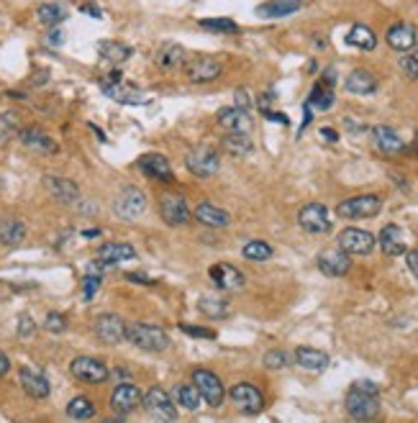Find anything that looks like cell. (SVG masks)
Wrapping results in <instances>:
<instances>
[{
  "mask_svg": "<svg viewBox=\"0 0 418 423\" xmlns=\"http://www.w3.org/2000/svg\"><path fill=\"white\" fill-rule=\"evenodd\" d=\"M126 342L144 351H164L170 346V336L164 328L152 324H126Z\"/></svg>",
  "mask_w": 418,
  "mask_h": 423,
  "instance_id": "obj_1",
  "label": "cell"
},
{
  "mask_svg": "<svg viewBox=\"0 0 418 423\" xmlns=\"http://www.w3.org/2000/svg\"><path fill=\"white\" fill-rule=\"evenodd\" d=\"M346 413L357 421H372L380 413V397L377 393H367L352 385V390L346 393Z\"/></svg>",
  "mask_w": 418,
  "mask_h": 423,
  "instance_id": "obj_2",
  "label": "cell"
},
{
  "mask_svg": "<svg viewBox=\"0 0 418 423\" xmlns=\"http://www.w3.org/2000/svg\"><path fill=\"white\" fill-rule=\"evenodd\" d=\"M141 405L149 413V418L155 421H177V408H175V400L162 387H152L146 390V395H141Z\"/></svg>",
  "mask_w": 418,
  "mask_h": 423,
  "instance_id": "obj_3",
  "label": "cell"
},
{
  "mask_svg": "<svg viewBox=\"0 0 418 423\" xmlns=\"http://www.w3.org/2000/svg\"><path fill=\"white\" fill-rule=\"evenodd\" d=\"M185 75L190 82H213L219 80L223 72V64L210 55H195L190 59H185Z\"/></svg>",
  "mask_w": 418,
  "mask_h": 423,
  "instance_id": "obj_4",
  "label": "cell"
},
{
  "mask_svg": "<svg viewBox=\"0 0 418 423\" xmlns=\"http://www.w3.org/2000/svg\"><path fill=\"white\" fill-rule=\"evenodd\" d=\"M382 210V200L377 195H355L346 198L337 206V213L341 218H372Z\"/></svg>",
  "mask_w": 418,
  "mask_h": 423,
  "instance_id": "obj_5",
  "label": "cell"
},
{
  "mask_svg": "<svg viewBox=\"0 0 418 423\" xmlns=\"http://www.w3.org/2000/svg\"><path fill=\"white\" fill-rule=\"evenodd\" d=\"M192 385L198 387L200 397H203L210 408H219V405L223 403V395H226L223 382H221L219 375H213L210 369H195V372H192Z\"/></svg>",
  "mask_w": 418,
  "mask_h": 423,
  "instance_id": "obj_6",
  "label": "cell"
},
{
  "mask_svg": "<svg viewBox=\"0 0 418 423\" xmlns=\"http://www.w3.org/2000/svg\"><path fill=\"white\" fill-rule=\"evenodd\" d=\"M185 164H188V170H190L195 177H213V175L221 170L219 152L210 149V146H198V149H192V152L188 154Z\"/></svg>",
  "mask_w": 418,
  "mask_h": 423,
  "instance_id": "obj_7",
  "label": "cell"
},
{
  "mask_svg": "<svg viewBox=\"0 0 418 423\" xmlns=\"http://www.w3.org/2000/svg\"><path fill=\"white\" fill-rule=\"evenodd\" d=\"M70 372L80 382H90V385H100V382H106L110 377L108 367L100 360H95V357H77V360H72Z\"/></svg>",
  "mask_w": 418,
  "mask_h": 423,
  "instance_id": "obj_8",
  "label": "cell"
},
{
  "mask_svg": "<svg viewBox=\"0 0 418 423\" xmlns=\"http://www.w3.org/2000/svg\"><path fill=\"white\" fill-rule=\"evenodd\" d=\"M298 224L308 234H326V231H331L328 208L324 203H308V206H303L298 210Z\"/></svg>",
  "mask_w": 418,
  "mask_h": 423,
  "instance_id": "obj_9",
  "label": "cell"
},
{
  "mask_svg": "<svg viewBox=\"0 0 418 423\" xmlns=\"http://www.w3.org/2000/svg\"><path fill=\"white\" fill-rule=\"evenodd\" d=\"M228 397H231V403L237 405L239 411L246 415H255L264 408L262 393H259L255 385H249V382H239V385H234L231 390H228Z\"/></svg>",
  "mask_w": 418,
  "mask_h": 423,
  "instance_id": "obj_10",
  "label": "cell"
},
{
  "mask_svg": "<svg viewBox=\"0 0 418 423\" xmlns=\"http://www.w3.org/2000/svg\"><path fill=\"white\" fill-rule=\"evenodd\" d=\"M375 239L370 231H362V228H344L341 234H339V246L344 249L349 257L355 254V257H364V254H370L375 249Z\"/></svg>",
  "mask_w": 418,
  "mask_h": 423,
  "instance_id": "obj_11",
  "label": "cell"
},
{
  "mask_svg": "<svg viewBox=\"0 0 418 423\" xmlns=\"http://www.w3.org/2000/svg\"><path fill=\"white\" fill-rule=\"evenodd\" d=\"M159 216L167 226H182L190 221V208L185 203L182 195L177 193H167L159 198Z\"/></svg>",
  "mask_w": 418,
  "mask_h": 423,
  "instance_id": "obj_12",
  "label": "cell"
},
{
  "mask_svg": "<svg viewBox=\"0 0 418 423\" xmlns=\"http://www.w3.org/2000/svg\"><path fill=\"white\" fill-rule=\"evenodd\" d=\"M95 336L108 346L126 342V324L116 313H103L95 318Z\"/></svg>",
  "mask_w": 418,
  "mask_h": 423,
  "instance_id": "obj_13",
  "label": "cell"
},
{
  "mask_svg": "<svg viewBox=\"0 0 418 423\" xmlns=\"http://www.w3.org/2000/svg\"><path fill=\"white\" fill-rule=\"evenodd\" d=\"M100 88H103V92H106L110 100H116V103H128V106H141V103H146V100L141 98V92L123 85L121 72H110L106 80L100 82Z\"/></svg>",
  "mask_w": 418,
  "mask_h": 423,
  "instance_id": "obj_14",
  "label": "cell"
},
{
  "mask_svg": "<svg viewBox=\"0 0 418 423\" xmlns=\"http://www.w3.org/2000/svg\"><path fill=\"white\" fill-rule=\"evenodd\" d=\"M139 405H141V393H139V387L131 385V382H121V385H116V390L110 393V408H113L119 415L134 413Z\"/></svg>",
  "mask_w": 418,
  "mask_h": 423,
  "instance_id": "obj_15",
  "label": "cell"
},
{
  "mask_svg": "<svg viewBox=\"0 0 418 423\" xmlns=\"http://www.w3.org/2000/svg\"><path fill=\"white\" fill-rule=\"evenodd\" d=\"M146 208V195L139 188H126L116 198V213H119L123 221H134L144 213Z\"/></svg>",
  "mask_w": 418,
  "mask_h": 423,
  "instance_id": "obj_16",
  "label": "cell"
},
{
  "mask_svg": "<svg viewBox=\"0 0 418 423\" xmlns=\"http://www.w3.org/2000/svg\"><path fill=\"white\" fill-rule=\"evenodd\" d=\"M319 270L328 277H341L346 272L352 270V259H349V254L337 246V249H324L319 254Z\"/></svg>",
  "mask_w": 418,
  "mask_h": 423,
  "instance_id": "obj_17",
  "label": "cell"
},
{
  "mask_svg": "<svg viewBox=\"0 0 418 423\" xmlns=\"http://www.w3.org/2000/svg\"><path fill=\"white\" fill-rule=\"evenodd\" d=\"M377 244H380V249L388 257H400V254L408 252V234L400 226L388 224L380 231V236H377Z\"/></svg>",
  "mask_w": 418,
  "mask_h": 423,
  "instance_id": "obj_18",
  "label": "cell"
},
{
  "mask_svg": "<svg viewBox=\"0 0 418 423\" xmlns=\"http://www.w3.org/2000/svg\"><path fill=\"white\" fill-rule=\"evenodd\" d=\"M137 164H139V170L144 172L149 180L175 182L172 167H170L167 157H162V154H141Z\"/></svg>",
  "mask_w": 418,
  "mask_h": 423,
  "instance_id": "obj_19",
  "label": "cell"
},
{
  "mask_svg": "<svg viewBox=\"0 0 418 423\" xmlns=\"http://www.w3.org/2000/svg\"><path fill=\"white\" fill-rule=\"evenodd\" d=\"M210 279H213V285L219 290H226V293H234V290H241L244 288V275L237 270V267H231L226 262H221V264H213L208 270Z\"/></svg>",
  "mask_w": 418,
  "mask_h": 423,
  "instance_id": "obj_20",
  "label": "cell"
},
{
  "mask_svg": "<svg viewBox=\"0 0 418 423\" xmlns=\"http://www.w3.org/2000/svg\"><path fill=\"white\" fill-rule=\"evenodd\" d=\"M44 188L59 203H77L80 198V188L67 177H57V175H44Z\"/></svg>",
  "mask_w": 418,
  "mask_h": 423,
  "instance_id": "obj_21",
  "label": "cell"
},
{
  "mask_svg": "<svg viewBox=\"0 0 418 423\" xmlns=\"http://www.w3.org/2000/svg\"><path fill=\"white\" fill-rule=\"evenodd\" d=\"M385 41L395 49V52H410L416 46V26L413 23H406V21H398L388 28L385 34Z\"/></svg>",
  "mask_w": 418,
  "mask_h": 423,
  "instance_id": "obj_22",
  "label": "cell"
},
{
  "mask_svg": "<svg viewBox=\"0 0 418 423\" xmlns=\"http://www.w3.org/2000/svg\"><path fill=\"white\" fill-rule=\"evenodd\" d=\"M19 380H21V387H23V393H26V395H31V397H37V400H41V397H49V393H52V387H49V380H46L41 372H37V369L21 367Z\"/></svg>",
  "mask_w": 418,
  "mask_h": 423,
  "instance_id": "obj_23",
  "label": "cell"
},
{
  "mask_svg": "<svg viewBox=\"0 0 418 423\" xmlns=\"http://www.w3.org/2000/svg\"><path fill=\"white\" fill-rule=\"evenodd\" d=\"M137 257V249L126 242H106L98 246V259L106 264H119V262H128Z\"/></svg>",
  "mask_w": 418,
  "mask_h": 423,
  "instance_id": "obj_24",
  "label": "cell"
},
{
  "mask_svg": "<svg viewBox=\"0 0 418 423\" xmlns=\"http://www.w3.org/2000/svg\"><path fill=\"white\" fill-rule=\"evenodd\" d=\"M372 139L375 146L380 149L382 154H400L406 152V141L400 139L390 126H375L372 128Z\"/></svg>",
  "mask_w": 418,
  "mask_h": 423,
  "instance_id": "obj_25",
  "label": "cell"
},
{
  "mask_svg": "<svg viewBox=\"0 0 418 423\" xmlns=\"http://www.w3.org/2000/svg\"><path fill=\"white\" fill-rule=\"evenodd\" d=\"M195 218H198V224L210 226V228H226L231 224V216H228L223 208L213 206V203H200L195 208Z\"/></svg>",
  "mask_w": 418,
  "mask_h": 423,
  "instance_id": "obj_26",
  "label": "cell"
},
{
  "mask_svg": "<svg viewBox=\"0 0 418 423\" xmlns=\"http://www.w3.org/2000/svg\"><path fill=\"white\" fill-rule=\"evenodd\" d=\"M300 6H303L300 0H267L257 8V16L259 19H285L300 10Z\"/></svg>",
  "mask_w": 418,
  "mask_h": 423,
  "instance_id": "obj_27",
  "label": "cell"
},
{
  "mask_svg": "<svg viewBox=\"0 0 418 423\" xmlns=\"http://www.w3.org/2000/svg\"><path fill=\"white\" fill-rule=\"evenodd\" d=\"M21 141H23V146L34 149V152H41V154L57 152V141L49 134H44L41 128H23L21 131Z\"/></svg>",
  "mask_w": 418,
  "mask_h": 423,
  "instance_id": "obj_28",
  "label": "cell"
},
{
  "mask_svg": "<svg viewBox=\"0 0 418 423\" xmlns=\"http://www.w3.org/2000/svg\"><path fill=\"white\" fill-rule=\"evenodd\" d=\"M219 126H223L226 131H246V128L252 126L249 110L239 108V106L219 110Z\"/></svg>",
  "mask_w": 418,
  "mask_h": 423,
  "instance_id": "obj_29",
  "label": "cell"
},
{
  "mask_svg": "<svg viewBox=\"0 0 418 423\" xmlns=\"http://www.w3.org/2000/svg\"><path fill=\"white\" fill-rule=\"evenodd\" d=\"M344 85L346 90L355 92V95H370V92L377 90V77L367 70H355V72H349Z\"/></svg>",
  "mask_w": 418,
  "mask_h": 423,
  "instance_id": "obj_30",
  "label": "cell"
},
{
  "mask_svg": "<svg viewBox=\"0 0 418 423\" xmlns=\"http://www.w3.org/2000/svg\"><path fill=\"white\" fill-rule=\"evenodd\" d=\"M221 146H223V152L231 154V157H246V154L255 149V144H252V139H249L246 131H228V134L223 136Z\"/></svg>",
  "mask_w": 418,
  "mask_h": 423,
  "instance_id": "obj_31",
  "label": "cell"
},
{
  "mask_svg": "<svg viewBox=\"0 0 418 423\" xmlns=\"http://www.w3.org/2000/svg\"><path fill=\"white\" fill-rule=\"evenodd\" d=\"M295 362H298L303 369H310V372H319V369L328 367V354L321 349H310V346H300L295 349Z\"/></svg>",
  "mask_w": 418,
  "mask_h": 423,
  "instance_id": "obj_32",
  "label": "cell"
},
{
  "mask_svg": "<svg viewBox=\"0 0 418 423\" xmlns=\"http://www.w3.org/2000/svg\"><path fill=\"white\" fill-rule=\"evenodd\" d=\"M26 239V226L19 218H3L0 221V244L3 246H19Z\"/></svg>",
  "mask_w": 418,
  "mask_h": 423,
  "instance_id": "obj_33",
  "label": "cell"
},
{
  "mask_svg": "<svg viewBox=\"0 0 418 423\" xmlns=\"http://www.w3.org/2000/svg\"><path fill=\"white\" fill-rule=\"evenodd\" d=\"M346 44L357 46V49H362V52H372L375 46H377V37H375V31L370 26L357 23V26H352V31L346 34Z\"/></svg>",
  "mask_w": 418,
  "mask_h": 423,
  "instance_id": "obj_34",
  "label": "cell"
},
{
  "mask_svg": "<svg viewBox=\"0 0 418 423\" xmlns=\"http://www.w3.org/2000/svg\"><path fill=\"white\" fill-rule=\"evenodd\" d=\"M98 55L110 64H123L134 52H131V46L121 44V41H100Z\"/></svg>",
  "mask_w": 418,
  "mask_h": 423,
  "instance_id": "obj_35",
  "label": "cell"
},
{
  "mask_svg": "<svg viewBox=\"0 0 418 423\" xmlns=\"http://www.w3.org/2000/svg\"><path fill=\"white\" fill-rule=\"evenodd\" d=\"M155 62L162 67V70H175V67H180L185 64V49L180 44H164L159 52H157Z\"/></svg>",
  "mask_w": 418,
  "mask_h": 423,
  "instance_id": "obj_36",
  "label": "cell"
},
{
  "mask_svg": "<svg viewBox=\"0 0 418 423\" xmlns=\"http://www.w3.org/2000/svg\"><path fill=\"white\" fill-rule=\"evenodd\" d=\"M308 106L310 108H319V110H328L334 106V90H331V85L321 80L313 85V90L308 95Z\"/></svg>",
  "mask_w": 418,
  "mask_h": 423,
  "instance_id": "obj_37",
  "label": "cell"
},
{
  "mask_svg": "<svg viewBox=\"0 0 418 423\" xmlns=\"http://www.w3.org/2000/svg\"><path fill=\"white\" fill-rule=\"evenodd\" d=\"M200 393L195 385H188V382H182V385L175 387V403L182 405L185 411H198L200 408Z\"/></svg>",
  "mask_w": 418,
  "mask_h": 423,
  "instance_id": "obj_38",
  "label": "cell"
},
{
  "mask_svg": "<svg viewBox=\"0 0 418 423\" xmlns=\"http://www.w3.org/2000/svg\"><path fill=\"white\" fill-rule=\"evenodd\" d=\"M37 16H39V23L54 28L67 19V10H64V6H59V3H44V6H39Z\"/></svg>",
  "mask_w": 418,
  "mask_h": 423,
  "instance_id": "obj_39",
  "label": "cell"
},
{
  "mask_svg": "<svg viewBox=\"0 0 418 423\" xmlns=\"http://www.w3.org/2000/svg\"><path fill=\"white\" fill-rule=\"evenodd\" d=\"M67 415L74 418V421H88V418L95 415V405H92L90 397L77 395L74 400H70V405H67Z\"/></svg>",
  "mask_w": 418,
  "mask_h": 423,
  "instance_id": "obj_40",
  "label": "cell"
},
{
  "mask_svg": "<svg viewBox=\"0 0 418 423\" xmlns=\"http://www.w3.org/2000/svg\"><path fill=\"white\" fill-rule=\"evenodd\" d=\"M198 308L200 313H206L208 318H223V315H228V306L223 300H219V297L203 295L198 300Z\"/></svg>",
  "mask_w": 418,
  "mask_h": 423,
  "instance_id": "obj_41",
  "label": "cell"
},
{
  "mask_svg": "<svg viewBox=\"0 0 418 423\" xmlns=\"http://www.w3.org/2000/svg\"><path fill=\"white\" fill-rule=\"evenodd\" d=\"M244 257L249 262H267L272 257V246L267 242H249L244 246Z\"/></svg>",
  "mask_w": 418,
  "mask_h": 423,
  "instance_id": "obj_42",
  "label": "cell"
},
{
  "mask_svg": "<svg viewBox=\"0 0 418 423\" xmlns=\"http://www.w3.org/2000/svg\"><path fill=\"white\" fill-rule=\"evenodd\" d=\"M200 26L208 28V31H219V34H237L239 23H234L231 19H203Z\"/></svg>",
  "mask_w": 418,
  "mask_h": 423,
  "instance_id": "obj_43",
  "label": "cell"
},
{
  "mask_svg": "<svg viewBox=\"0 0 418 423\" xmlns=\"http://www.w3.org/2000/svg\"><path fill=\"white\" fill-rule=\"evenodd\" d=\"M288 362H290V357H288L285 351H280V349H272V351H267V354H264V367H270V369L288 367Z\"/></svg>",
  "mask_w": 418,
  "mask_h": 423,
  "instance_id": "obj_44",
  "label": "cell"
},
{
  "mask_svg": "<svg viewBox=\"0 0 418 423\" xmlns=\"http://www.w3.org/2000/svg\"><path fill=\"white\" fill-rule=\"evenodd\" d=\"M400 70L408 75L410 80H418V52H408V55L400 59Z\"/></svg>",
  "mask_w": 418,
  "mask_h": 423,
  "instance_id": "obj_45",
  "label": "cell"
},
{
  "mask_svg": "<svg viewBox=\"0 0 418 423\" xmlns=\"http://www.w3.org/2000/svg\"><path fill=\"white\" fill-rule=\"evenodd\" d=\"M44 328L52 333H62L67 331V318H64L62 313H49L44 318Z\"/></svg>",
  "mask_w": 418,
  "mask_h": 423,
  "instance_id": "obj_46",
  "label": "cell"
},
{
  "mask_svg": "<svg viewBox=\"0 0 418 423\" xmlns=\"http://www.w3.org/2000/svg\"><path fill=\"white\" fill-rule=\"evenodd\" d=\"M98 290H100V275H88V277H85V282H82V293H85V300H92Z\"/></svg>",
  "mask_w": 418,
  "mask_h": 423,
  "instance_id": "obj_47",
  "label": "cell"
},
{
  "mask_svg": "<svg viewBox=\"0 0 418 423\" xmlns=\"http://www.w3.org/2000/svg\"><path fill=\"white\" fill-rule=\"evenodd\" d=\"M34 331H37V324H34V318L28 313H21L19 315V336H34Z\"/></svg>",
  "mask_w": 418,
  "mask_h": 423,
  "instance_id": "obj_48",
  "label": "cell"
},
{
  "mask_svg": "<svg viewBox=\"0 0 418 423\" xmlns=\"http://www.w3.org/2000/svg\"><path fill=\"white\" fill-rule=\"evenodd\" d=\"M180 328L185 333H190V336H200V339H216V333L210 331V328H200V326H190V324H182Z\"/></svg>",
  "mask_w": 418,
  "mask_h": 423,
  "instance_id": "obj_49",
  "label": "cell"
},
{
  "mask_svg": "<svg viewBox=\"0 0 418 423\" xmlns=\"http://www.w3.org/2000/svg\"><path fill=\"white\" fill-rule=\"evenodd\" d=\"M406 264H408V270L413 272V277L418 279V249L406 252Z\"/></svg>",
  "mask_w": 418,
  "mask_h": 423,
  "instance_id": "obj_50",
  "label": "cell"
},
{
  "mask_svg": "<svg viewBox=\"0 0 418 423\" xmlns=\"http://www.w3.org/2000/svg\"><path fill=\"white\" fill-rule=\"evenodd\" d=\"M237 106H239V108L249 110V106H252V100H249V92H246V90H237Z\"/></svg>",
  "mask_w": 418,
  "mask_h": 423,
  "instance_id": "obj_51",
  "label": "cell"
},
{
  "mask_svg": "<svg viewBox=\"0 0 418 423\" xmlns=\"http://www.w3.org/2000/svg\"><path fill=\"white\" fill-rule=\"evenodd\" d=\"M46 41H49V44H52V46H59V44H62V41H64V34H62V31H59V28H52V31H49V39H46Z\"/></svg>",
  "mask_w": 418,
  "mask_h": 423,
  "instance_id": "obj_52",
  "label": "cell"
},
{
  "mask_svg": "<svg viewBox=\"0 0 418 423\" xmlns=\"http://www.w3.org/2000/svg\"><path fill=\"white\" fill-rule=\"evenodd\" d=\"M355 387H359V390H367V393H380V390H377V385H375V382H370V380H357Z\"/></svg>",
  "mask_w": 418,
  "mask_h": 423,
  "instance_id": "obj_53",
  "label": "cell"
},
{
  "mask_svg": "<svg viewBox=\"0 0 418 423\" xmlns=\"http://www.w3.org/2000/svg\"><path fill=\"white\" fill-rule=\"evenodd\" d=\"M126 279H131V282H139V285H155V279L144 277V275H134V272H128Z\"/></svg>",
  "mask_w": 418,
  "mask_h": 423,
  "instance_id": "obj_54",
  "label": "cell"
},
{
  "mask_svg": "<svg viewBox=\"0 0 418 423\" xmlns=\"http://www.w3.org/2000/svg\"><path fill=\"white\" fill-rule=\"evenodd\" d=\"M264 116L270 121H277V124H288V116L285 113H272V110H264Z\"/></svg>",
  "mask_w": 418,
  "mask_h": 423,
  "instance_id": "obj_55",
  "label": "cell"
},
{
  "mask_svg": "<svg viewBox=\"0 0 418 423\" xmlns=\"http://www.w3.org/2000/svg\"><path fill=\"white\" fill-rule=\"evenodd\" d=\"M321 136H324L326 141H331V144H334V141H339V134L334 131V128H321Z\"/></svg>",
  "mask_w": 418,
  "mask_h": 423,
  "instance_id": "obj_56",
  "label": "cell"
},
{
  "mask_svg": "<svg viewBox=\"0 0 418 423\" xmlns=\"http://www.w3.org/2000/svg\"><path fill=\"white\" fill-rule=\"evenodd\" d=\"M8 369H10V360L6 357V351H0V377H3Z\"/></svg>",
  "mask_w": 418,
  "mask_h": 423,
  "instance_id": "obj_57",
  "label": "cell"
},
{
  "mask_svg": "<svg viewBox=\"0 0 418 423\" xmlns=\"http://www.w3.org/2000/svg\"><path fill=\"white\" fill-rule=\"evenodd\" d=\"M82 10H85V13H90L92 19H103V16H100V8H98V6H82Z\"/></svg>",
  "mask_w": 418,
  "mask_h": 423,
  "instance_id": "obj_58",
  "label": "cell"
}]
</instances>
